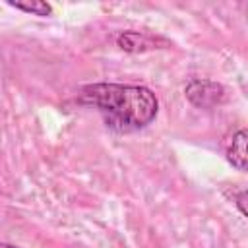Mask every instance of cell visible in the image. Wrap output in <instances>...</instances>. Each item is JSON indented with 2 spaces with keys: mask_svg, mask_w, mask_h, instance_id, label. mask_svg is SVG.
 <instances>
[{
  "mask_svg": "<svg viewBox=\"0 0 248 248\" xmlns=\"http://www.w3.org/2000/svg\"><path fill=\"white\" fill-rule=\"evenodd\" d=\"M2 248H17V246H12V244H4Z\"/></svg>",
  "mask_w": 248,
  "mask_h": 248,
  "instance_id": "52a82bcc",
  "label": "cell"
},
{
  "mask_svg": "<svg viewBox=\"0 0 248 248\" xmlns=\"http://www.w3.org/2000/svg\"><path fill=\"white\" fill-rule=\"evenodd\" d=\"M225 153L232 167L248 172V128H238L229 136Z\"/></svg>",
  "mask_w": 248,
  "mask_h": 248,
  "instance_id": "3957f363",
  "label": "cell"
},
{
  "mask_svg": "<svg viewBox=\"0 0 248 248\" xmlns=\"http://www.w3.org/2000/svg\"><path fill=\"white\" fill-rule=\"evenodd\" d=\"M184 95L194 107L213 108L225 101V87L217 81L196 78V79L188 81V85L184 87Z\"/></svg>",
  "mask_w": 248,
  "mask_h": 248,
  "instance_id": "7a4b0ae2",
  "label": "cell"
},
{
  "mask_svg": "<svg viewBox=\"0 0 248 248\" xmlns=\"http://www.w3.org/2000/svg\"><path fill=\"white\" fill-rule=\"evenodd\" d=\"M10 6L17 8V10H23L27 14H35V16H50L52 8L43 2V0H33V2H16V0H8Z\"/></svg>",
  "mask_w": 248,
  "mask_h": 248,
  "instance_id": "5b68a950",
  "label": "cell"
},
{
  "mask_svg": "<svg viewBox=\"0 0 248 248\" xmlns=\"http://www.w3.org/2000/svg\"><path fill=\"white\" fill-rule=\"evenodd\" d=\"M234 205L240 209V213H242V215H246V217H248V190L238 192V194L234 196Z\"/></svg>",
  "mask_w": 248,
  "mask_h": 248,
  "instance_id": "8992f818",
  "label": "cell"
},
{
  "mask_svg": "<svg viewBox=\"0 0 248 248\" xmlns=\"http://www.w3.org/2000/svg\"><path fill=\"white\" fill-rule=\"evenodd\" d=\"M157 41H163V39H153V37L138 33V31H124L116 39L118 46L122 50H128V52H140V50L157 48Z\"/></svg>",
  "mask_w": 248,
  "mask_h": 248,
  "instance_id": "277c9868",
  "label": "cell"
},
{
  "mask_svg": "<svg viewBox=\"0 0 248 248\" xmlns=\"http://www.w3.org/2000/svg\"><path fill=\"white\" fill-rule=\"evenodd\" d=\"M79 103L97 108L107 126L116 132H136L149 126L159 110L155 93L143 85L122 83H93L85 85Z\"/></svg>",
  "mask_w": 248,
  "mask_h": 248,
  "instance_id": "6da1fadb",
  "label": "cell"
}]
</instances>
